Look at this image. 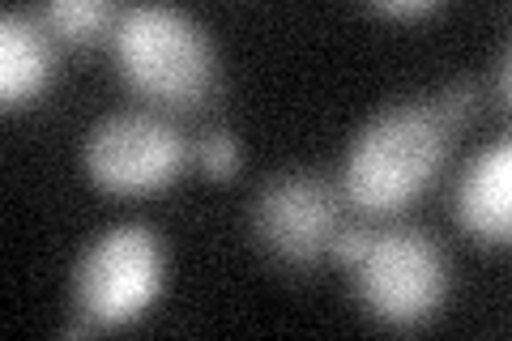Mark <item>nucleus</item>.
Segmentation results:
<instances>
[{"label":"nucleus","instance_id":"1","mask_svg":"<svg viewBox=\"0 0 512 341\" xmlns=\"http://www.w3.org/2000/svg\"><path fill=\"white\" fill-rule=\"evenodd\" d=\"M453 150V128L431 99L389 103L367 120L346 154V201L363 214H397L436 184Z\"/></svg>","mask_w":512,"mask_h":341},{"label":"nucleus","instance_id":"13","mask_svg":"<svg viewBox=\"0 0 512 341\" xmlns=\"http://www.w3.org/2000/svg\"><path fill=\"white\" fill-rule=\"evenodd\" d=\"M372 13L380 18H431V13H440V0H380Z\"/></svg>","mask_w":512,"mask_h":341},{"label":"nucleus","instance_id":"9","mask_svg":"<svg viewBox=\"0 0 512 341\" xmlns=\"http://www.w3.org/2000/svg\"><path fill=\"white\" fill-rule=\"evenodd\" d=\"M120 13L107 5V0H52V5L39 9V22L52 30V35L69 39V43H90L99 39L107 26H116Z\"/></svg>","mask_w":512,"mask_h":341},{"label":"nucleus","instance_id":"10","mask_svg":"<svg viewBox=\"0 0 512 341\" xmlns=\"http://www.w3.org/2000/svg\"><path fill=\"white\" fill-rule=\"evenodd\" d=\"M192 158H197V167L210 175V180H231L239 171V145L227 128H210V133H201L192 141Z\"/></svg>","mask_w":512,"mask_h":341},{"label":"nucleus","instance_id":"2","mask_svg":"<svg viewBox=\"0 0 512 341\" xmlns=\"http://www.w3.org/2000/svg\"><path fill=\"white\" fill-rule=\"evenodd\" d=\"M120 77L141 99L163 107H201L218 90V47L192 13L171 5H133L111 26Z\"/></svg>","mask_w":512,"mask_h":341},{"label":"nucleus","instance_id":"6","mask_svg":"<svg viewBox=\"0 0 512 341\" xmlns=\"http://www.w3.org/2000/svg\"><path fill=\"white\" fill-rule=\"evenodd\" d=\"M342 226V197L325 175L282 171L252 197V235L286 269H312Z\"/></svg>","mask_w":512,"mask_h":341},{"label":"nucleus","instance_id":"8","mask_svg":"<svg viewBox=\"0 0 512 341\" xmlns=\"http://www.w3.org/2000/svg\"><path fill=\"white\" fill-rule=\"evenodd\" d=\"M52 77V30L30 13L5 9V18H0V99H5V107H26L30 99H39L52 86Z\"/></svg>","mask_w":512,"mask_h":341},{"label":"nucleus","instance_id":"14","mask_svg":"<svg viewBox=\"0 0 512 341\" xmlns=\"http://www.w3.org/2000/svg\"><path fill=\"white\" fill-rule=\"evenodd\" d=\"M495 77H500V103L508 107V99H512V90H508V43L500 47V64H495Z\"/></svg>","mask_w":512,"mask_h":341},{"label":"nucleus","instance_id":"11","mask_svg":"<svg viewBox=\"0 0 512 341\" xmlns=\"http://www.w3.org/2000/svg\"><path fill=\"white\" fill-rule=\"evenodd\" d=\"M431 103H436L440 120H444V124L457 133V128H470V124L478 120V107H483V94H478L474 81L461 77V81H448V86H444V90H440Z\"/></svg>","mask_w":512,"mask_h":341},{"label":"nucleus","instance_id":"12","mask_svg":"<svg viewBox=\"0 0 512 341\" xmlns=\"http://www.w3.org/2000/svg\"><path fill=\"white\" fill-rule=\"evenodd\" d=\"M367 243H372V231H367V226H338L333 239H329V256L350 269L367 252Z\"/></svg>","mask_w":512,"mask_h":341},{"label":"nucleus","instance_id":"7","mask_svg":"<svg viewBox=\"0 0 512 341\" xmlns=\"http://www.w3.org/2000/svg\"><path fill=\"white\" fill-rule=\"evenodd\" d=\"M453 218L474 243L500 248L512 235V141L483 145L453 192Z\"/></svg>","mask_w":512,"mask_h":341},{"label":"nucleus","instance_id":"3","mask_svg":"<svg viewBox=\"0 0 512 341\" xmlns=\"http://www.w3.org/2000/svg\"><path fill=\"white\" fill-rule=\"evenodd\" d=\"M355 295L367 316L393 329L427 324L448 299V256L427 226H389L372 231V243L355 265Z\"/></svg>","mask_w":512,"mask_h":341},{"label":"nucleus","instance_id":"5","mask_svg":"<svg viewBox=\"0 0 512 341\" xmlns=\"http://www.w3.org/2000/svg\"><path fill=\"white\" fill-rule=\"evenodd\" d=\"M192 145L154 111H111L86 133L82 162L94 188L111 197H150L184 171Z\"/></svg>","mask_w":512,"mask_h":341},{"label":"nucleus","instance_id":"4","mask_svg":"<svg viewBox=\"0 0 512 341\" xmlns=\"http://www.w3.org/2000/svg\"><path fill=\"white\" fill-rule=\"evenodd\" d=\"M167 282L163 235L146 222H120L77 256L73 303L99 329H120L146 316Z\"/></svg>","mask_w":512,"mask_h":341}]
</instances>
